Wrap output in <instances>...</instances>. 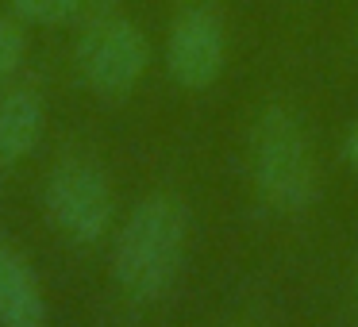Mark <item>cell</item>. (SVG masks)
Here are the masks:
<instances>
[{"mask_svg":"<svg viewBox=\"0 0 358 327\" xmlns=\"http://www.w3.org/2000/svg\"><path fill=\"white\" fill-rule=\"evenodd\" d=\"M0 324L4 327H43L47 300L35 281V270L16 254L0 247Z\"/></svg>","mask_w":358,"mask_h":327,"instance_id":"6","label":"cell"},{"mask_svg":"<svg viewBox=\"0 0 358 327\" xmlns=\"http://www.w3.org/2000/svg\"><path fill=\"white\" fill-rule=\"evenodd\" d=\"M8 8L24 24H89V20L112 12V0H8Z\"/></svg>","mask_w":358,"mask_h":327,"instance_id":"8","label":"cell"},{"mask_svg":"<svg viewBox=\"0 0 358 327\" xmlns=\"http://www.w3.org/2000/svg\"><path fill=\"white\" fill-rule=\"evenodd\" d=\"M43 135V101L31 89H12L0 96V162L12 166L24 154H31V147Z\"/></svg>","mask_w":358,"mask_h":327,"instance_id":"7","label":"cell"},{"mask_svg":"<svg viewBox=\"0 0 358 327\" xmlns=\"http://www.w3.org/2000/svg\"><path fill=\"white\" fill-rule=\"evenodd\" d=\"M189 242V212L178 196L150 193L131 208L116 235L112 273L135 300H158L173 285Z\"/></svg>","mask_w":358,"mask_h":327,"instance_id":"1","label":"cell"},{"mask_svg":"<svg viewBox=\"0 0 358 327\" xmlns=\"http://www.w3.org/2000/svg\"><path fill=\"white\" fill-rule=\"evenodd\" d=\"M166 73L173 85L201 93V89L216 85L220 73L227 66V31L216 8L208 4H189L173 16L170 31H166Z\"/></svg>","mask_w":358,"mask_h":327,"instance_id":"5","label":"cell"},{"mask_svg":"<svg viewBox=\"0 0 358 327\" xmlns=\"http://www.w3.org/2000/svg\"><path fill=\"white\" fill-rule=\"evenodd\" d=\"M78 73L96 96L120 101L143 81L150 66V39L135 20L104 12V16L81 24L78 47H73Z\"/></svg>","mask_w":358,"mask_h":327,"instance_id":"3","label":"cell"},{"mask_svg":"<svg viewBox=\"0 0 358 327\" xmlns=\"http://www.w3.org/2000/svg\"><path fill=\"white\" fill-rule=\"evenodd\" d=\"M339 154H343V162H347V166H355V170H358V124L350 127L347 135H343V147H339Z\"/></svg>","mask_w":358,"mask_h":327,"instance_id":"10","label":"cell"},{"mask_svg":"<svg viewBox=\"0 0 358 327\" xmlns=\"http://www.w3.org/2000/svg\"><path fill=\"white\" fill-rule=\"evenodd\" d=\"M247 162L255 193L273 212L301 216L320 196V173L316 154L304 135L301 119L285 104H266L255 116L247 135Z\"/></svg>","mask_w":358,"mask_h":327,"instance_id":"2","label":"cell"},{"mask_svg":"<svg viewBox=\"0 0 358 327\" xmlns=\"http://www.w3.org/2000/svg\"><path fill=\"white\" fill-rule=\"evenodd\" d=\"M43 204L50 224L73 242H96L112 224V185L101 166L85 158H66L50 170Z\"/></svg>","mask_w":358,"mask_h":327,"instance_id":"4","label":"cell"},{"mask_svg":"<svg viewBox=\"0 0 358 327\" xmlns=\"http://www.w3.org/2000/svg\"><path fill=\"white\" fill-rule=\"evenodd\" d=\"M24 31H20V24H12V20H0V85L16 73V66L24 62Z\"/></svg>","mask_w":358,"mask_h":327,"instance_id":"9","label":"cell"}]
</instances>
